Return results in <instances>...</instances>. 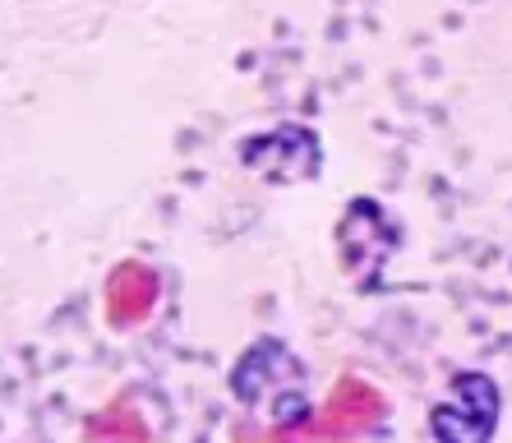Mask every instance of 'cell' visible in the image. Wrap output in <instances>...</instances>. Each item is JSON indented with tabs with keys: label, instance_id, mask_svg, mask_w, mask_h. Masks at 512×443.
Instances as JSON below:
<instances>
[{
	"label": "cell",
	"instance_id": "cell-1",
	"mask_svg": "<svg viewBox=\"0 0 512 443\" xmlns=\"http://www.w3.org/2000/svg\"><path fill=\"white\" fill-rule=\"evenodd\" d=\"M231 393H236L245 407H268L282 430H296V425L310 420L300 360L291 356L277 337L254 342V347L236 360V370H231Z\"/></svg>",
	"mask_w": 512,
	"mask_h": 443
},
{
	"label": "cell",
	"instance_id": "cell-2",
	"mask_svg": "<svg viewBox=\"0 0 512 443\" xmlns=\"http://www.w3.org/2000/svg\"><path fill=\"white\" fill-rule=\"evenodd\" d=\"M499 425V384L489 374H453V393L434 402L429 430L439 443H489Z\"/></svg>",
	"mask_w": 512,
	"mask_h": 443
},
{
	"label": "cell",
	"instance_id": "cell-3",
	"mask_svg": "<svg viewBox=\"0 0 512 443\" xmlns=\"http://www.w3.org/2000/svg\"><path fill=\"white\" fill-rule=\"evenodd\" d=\"M240 162L254 176L273 180V185H296V180L319 176L323 144H319V134L305 130V125H273V130L240 139Z\"/></svg>",
	"mask_w": 512,
	"mask_h": 443
},
{
	"label": "cell",
	"instance_id": "cell-4",
	"mask_svg": "<svg viewBox=\"0 0 512 443\" xmlns=\"http://www.w3.org/2000/svg\"><path fill=\"white\" fill-rule=\"evenodd\" d=\"M397 240H402L397 222L383 213L374 199H356V204L342 213V222H337V250H342V264L351 268V277L365 282V287H374L379 268L388 264V254L397 250Z\"/></svg>",
	"mask_w": 512,
	"mask_h": 443
},
{
	"label": "cell",
	"instance_id": "cell-5",
	"mask_svg": "<svg viewBox=\"0 0 512 443\" xmlns=\"http://www.w3.org/2000/svg\"><path fill=\"white\" fill-rule=\"evenodd\" d=\"M157 300V273L148 264H120L116 273L107 277V319L116 328L139 324L143 314L153 310Z\"/></svg>",
	"mask_w": 512,
	"mask_h": 443
},
{
	"label": "cell",
	"instance_id": "cell-6",
	"mask_svg": "<svg viewBox=\"0 0 512 443\" xmlns=\"http://www.w3.org/2000/svg\"><path fill=\"white\" fill-rule=\"evenodd\" d=\"M379 397H374V388H365L360 379H346V384L333 388V397H328V411H323V430H328V439H346V434L365 430L374 416H379Z\"/></svg>",
	"mask_w": 512,
	"mask_h": 443
},
{
	"label": "cell",
	"instance_id": "cell-7",
	"mask_svg": "<svg viewBox=\"0 0 512 443\" xmlns=\"http://www.w3.org/2000/svg\"><path fill=\"white\" fill-rule=\"evenodd\" d=\"M88 443H148V430L130 402H116L88 420Z\"/></svg>",
	"mask_w": 512,
	"mask_h": 443
}]
</instances>
